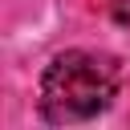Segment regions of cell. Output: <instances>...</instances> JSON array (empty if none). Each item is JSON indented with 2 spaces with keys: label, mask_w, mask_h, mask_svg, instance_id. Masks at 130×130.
<instances>
[{
  "label": "cell",
  "mask_w": 130,
  "mask_h": 130,
  "mask_svg": "<svg viewBox=\"0 0 130 130\" xmlns=\"http://www.w3.org/2000/svg\"><path fill=\"white\" fill-rule=\"evenodd\" d=\"M118 98V61L89 49H69L41 73V118L53 126L89 122Z\"/></svg>",
  "instance_id": "1"
},
{
  "label": "cell",
  "mask_w": 130,
  "mask_h": 130,
  "mask_svg": "<svg viewBox=\"0 0 130 130\" xmlns=\"http://www.w3.org/2000/svg\"><path fill=\"white\" fill-rule=\"evenodd\" d=\"M114 20L122 28H130V0H114Z\"/></svg>",
  "instance_id": "2"
}]
</instances>
